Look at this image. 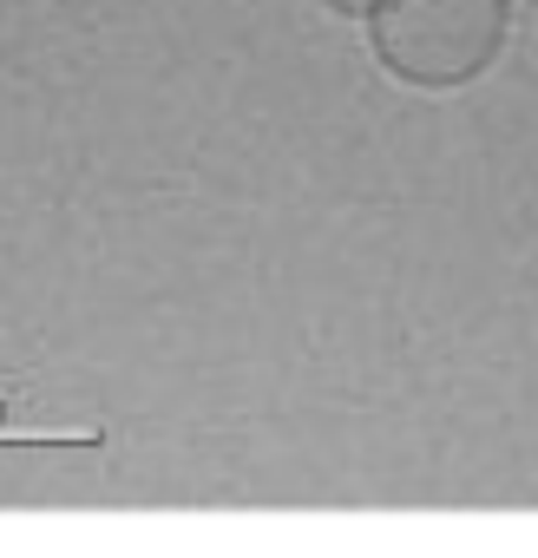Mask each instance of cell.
<instances>
[{
	"label": "cell",
	"mask_w": 538,
	"mask_h": 558,
	"mask_svg": "<svg viewBox=\"0 0 538 558\" xmlns=\"http://www.w3.org/2000/svg\"><path fill=\"white\" fill-rule=\"evenodd\" d=\"M368 53L394 86L460 93L486 80L512 34V0H375Z\"/></svg>",
	"instance_id": "cell-1"
},
{
	"label": "cell",
	"mask_w": 538,
	"mask_h": 558,
	"mask_svg": "<svg viewBox=\"0 0 538 558\" xmlns=\"http://www.w3.org/2000/svg\"><path fill=\"white\" fill-rule=\"evenodd\" d=\"M329 14H342V21H368L375 14V0H322Z\"/></svg>",
	"instance_id": "cell-2"
}]
</instances>
